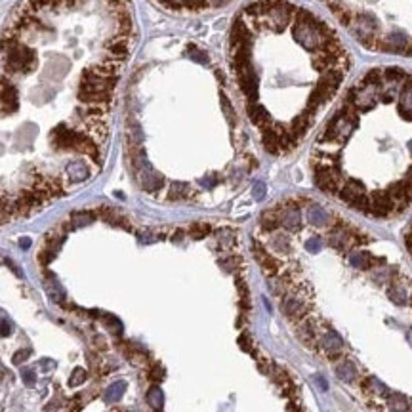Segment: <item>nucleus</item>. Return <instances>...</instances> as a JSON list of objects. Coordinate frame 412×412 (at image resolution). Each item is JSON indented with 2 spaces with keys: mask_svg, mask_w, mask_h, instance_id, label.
Instances as JSON below:
<instances>
[{
  "mask_svg": "<svg viewBox=\"0 0 412 412\" xmlns=\"http://www.w3.org/2000/svg\"><path fill=\"white\" fill-rule=\"evenodd\" d=\"M353 56L338 31L290 0H254L233 17L225 71L262 147L294 151L344 94Z\"/></svg>",
  "mask_w": 412,
  "mask_h": 412,
  "instance_id": "nucleus-1",
  "label": "nucleus"
},
{
  "mask_svg": "<svg viewBox=\"0 0 412 412\" xmlns=\"http://www.w3.org/2000/svg\"><path fill=\"white\" fill-rule=\"evenodd\" d=\"M164 12L176 15H200L222 10L233 0H153Z\"/></svg>",
  "mask_w": 412,
  "mask_h": 412,
  "instance_id": "nucleus-2",
  "label": "nucleus"
},
{
  "mask_svg": "<svg viewBox=\"0 0 412 412\" xmlns=\"http://www.w3.org/2000/svg\"><path fill=\"white\" fill-rule=\"evenodd\" d=\"M281 307H283V313L287 315L288 319H294V321L305 317V315H307V309H309V307H307V300H305L301 294L294 292V290H287V292L281 296Z\"/></svg>",
  "mask_w": 412,
  "mask_h": 412,
  "instance_id": "nucleus-3",
  "label": "nucleus"
},
{
  "mask_svg": "<svg viewBox=\"0 0 412 412\" xmlns=\"http://www.w3.org/2000/svg\"><path fill=\"white\" fill-rule=\"evenodd\" d=\"M321 344H323V350H325V353L330 359H336L338 355L342 353V348H344L342 338L338 336L336 332H332V330H328L326 334L321 336Z\"/></svg>",
  "mask_w": 412,
  "mask_h": 412,
  "instance_id": "nucleus-4",
  "label": "nucleus"
},
{
  "mask_svg": "<svg viewBox=\"0 0 412 412\" xmlns=\"http://www.w3.org/2000/svg\"><path fill=\"white\" fill-rule=\"evenodd\" d=\"M386 294H387V298L393 301V303H397V305H405V303L409 301V292H407V288L403 287L401 277L397 281H393L391 285H387Z\"/></svg>",
  "mask_w": 412,
  "mask_h": 412,
  "instance_id": "nucleus-5",
  "label": "nucleus"
},
{
  "mask_svg": "<svg viewBox=\"0 0 412 412\" xmlns=\"http://www.w3.org/2000/svg\"><path fill=\"white\" fill-rule=\"evenodd\" d=\"M355 374H357V372H355V366H353V362L351 361H342L336 364V376L340 380L351 384V382L355 380Z\"/></svg>",
  "mask_w": 412,
  "mask_h": 412,
  "instance_id": "nucleus-6",
  "label": "nucleus"
},
{
  "mask_svg": "<svg viewBox=\"0 0 412 412\" xmlns=\"http://www.w3.org/2000/svg\"><path fill=\"white\" fill-rule=\"evenodd\" d=\"M387 411L389 412H409V401L399 393H391L387 397Z\"/></svg>",
  "mask_w": 412,
  "mask_h": 412,
  "instance_id": "nucleus-7",
  "label": "nucleus"
},
{
  "mask_svg": "<svg viewBox=\"0 0 412 412\" xmlns=\"http://www.w3.org/2000/svg\"><path fill=\"white\" fill-rule=\"evenodd\" d=\"M147 403H149L151 407L155 409V411H163V407H164V393H163V389L159 386H153L147 391Z\"/></svg>",
  "mask_w": 412,
  "mask_h": 412,
  "instance_id": "nucleus-8",
  "label": "nucleus"
},
{
  "mask_svg": "<svg viewBox=\"0 0 412 412\" xmlns=\"http://www.w3.org/2000/svg\"><path fill=\"white\" fill-rule=\"evenodd\" d=\"M124 391H126L124 382H115V384L105 391V401H107V403H113V401L120 399Z\"/></svg>",
  "mask_w": 412,
  "mask_h": 412,
  "instance_id": "nucleus-9",
  "label": "nucleus"
},
{
  "mask_svg": "<svg viewBox=\"0 0 412 412\" xmlns=\"http://www.w3.org/2000/svg\"><path fill=\"white\" fill-rule=\"evenodd\" d=\"M298 338H300L303 344H311L315 340V326L311 323H301L298 326Z\"/></svg>",
  "mask_w": 412,
  "mask_h": 412,
  "instance_id": "nucleus-10",
  "label": "nucleus"
},
{
  "mask_svg": "<svg viewBox=\"0 0 412 412\" xmlns=\"http://www.w3.org/2000/svg\"><path fill=\"white\" fill-rule=\"evenodd\" d=\"M366 384H368V386H366V391H370V393H378V395H386L387 393L386 386H384V384H380L376 378H370Z\"/></svg>",
  "mask_w": 412,
  "mask_h": 412,
  "instance_id": "nucleus-11",
  "label": "nucleus"
},
{
  "mask_svg": "<svg viewBox=\"0 0 412 412\" xmlns=\"http://www.w3.org/2000/svg\"><path fill=\"white\" fill-rule=\"evenodd\" d=\"M84 380H86V370L84 368H75V372H73V376H71V386H80V384H84Z\"/></svg>",
  "mask_w": 412,
  "mask_h": 412,
  "instance_id": "nucleus-12",
  "label": "nucleus"
},
{
  "mask_svg": "<svg viewBox=\"0 0 412 412\" xmlns=\"http://www.w3.org/2000/svg\"><path fill=\"white\" fill-rule=\"evenodd\" d=\"M29 357H31V351H29V350H21V351H17V353H15V355L12 357V362H13V364H21V362L27 361Z\"/></svg>",
  "mask_w": 412,
  "mask_h": 412,
  "instance_id": "nucleus-13",
  "label": "nucleus"
},
{
  "mask_svg": "<svg viewBox=\"0 0 412 412\" xmlns=\"http://www.w3.org/2000/svg\"><path fill=\"white\" fill-rule=\"evenodd\" d=\"M21 376H23V382L29 384V386H33V384L37 382V374H35V370H29V368H27V370L21 372Z\"/></svg>",
  "mask_w": 412,
  "mask_h": 412,
  "instance_id": "nucleus-14",
  "label": "nucleus"
},
{
  "mask_svg": "<svg viewBox=\"0 0 412 412\" xmlns=\"http://www.w3.org/2000/svg\"><path fill=\"white\" fill-rule=\"evenodd\" d=\"M151 378H153L155 382L163 380V378H164V368H161V366H155V368L151 370Z\"/></svg>",
  "mask_w": 412,
  "mask_h": 412,
  "instance_id": "nucleus-15",
  "label": "nucleus"
},
{
  "mask_svg": "<svg viewBox=\"0 0 412 412\" xmlns=\"http://www.w3.org/2000/svg\"><path fill=\"white\" fill-rule=\"evenodd\" d=\"M238 346H240L242 350L252 351V344H250V338L248 336H240V338H238Z\"/></svg>",
  "mask_w": 412,
  "mask_h": 412,
  "instance_id": "nucleus-16",
  "label": "nucleus"
},
{
  "mask_svg": "<svg viewBox=\"0 0 412 412\" xmlns=\"http://www.w3.org/2000/svg\"><path fill=\"white\" fill-rule=\"evenodd\" d=\"M10 332H12V326H10V323H6V321H2L0 323V336H10Z\"/></svg>",
  "mask_w": 412,
  "mask_h": 412,
  "instance_id": "nucleus-17",
  "label": "nucleus"
},
{
  "mask_svg": "<svg viewBox=\"0 0 412 412\" xmlns=\"http://www.w3.org/2000/svg\"><path fill=\"white\" fill-rule=\"evenodd\" d=\"M19 244H21V248H29V246H31V238H21Z\"/></svg>",
  "mask_w": 412,
  "mask_h": 412,
  "instance_id": "nucleus-18",
  "label": "nucleus"
}]
</instances>
